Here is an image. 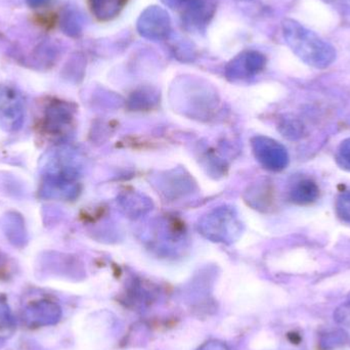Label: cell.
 <instances>
[{
    "label": "cell",
    "instance_id": "cell-18",
    "mask_svg": "<svg viewBox=\"0 0 350 350\" xmlns=\"http://www.w3.org/2000/svg\"><path fill=\"white\" fill-rule=\"evenodd\" d=\"M323 1L326 2V3H337V2L343 1V0H323Z\"/></svg>",
    "mask_w": 350,
    "mask_h": 350
},
{
    "label": "cell",
    "instance_id": "cell-6",
    "mask_svg": "<svg viewBox=\"0 0 350 350\" xmlns=\"http://www.w3.org/2000/svg\"><path fill=\"white\" fill-rule=\"evenodd\" d=\"M267 59L256 51H246L237 55L228 66V74L232 77H249L262 71Z\"/></svg>",
    "mask_w": 350,
    "mask_h": 350
},
{
    "label": "cell",
    "instance_id": "cell-12",
    "mask_svg": "<svg viewBox=\"0 0 350 350\" xmlns=\"http://www.w3.org/2000/svg\"><path fill=\"white\" fill-rule=\"evenodd\" d=\"M335 211L342 221L350 224V191H341L337 196Z\"/></svg>",
    "mask_w": 350,
    "mask_h": 350
},
{
    "label": "cell",
    "instance_id": "cell-15",
    "mask_svg": "<svg viewBox=\"0 0 350 350\" xmlns=\"http://www.w3.org/2000/svg\"><path fill=\"white\" fill-rule=\"evenodd\" d=\"M199 350H230V349L228 345L219 342V341H209V342L202 345L201 349H199Z\"/></svg>",
    "mask_w": 350,
    "mask_h": 350
},
{
    "label": "cell",
    "instance_id": "cell-11",
    "mask_svg": "<svg viewBox=\"0 0 350 350\" xmlns=\"http://www.w3.org/2000/svg\"><path fill=\"white\" fill-rule=\"evenodd\" d=\"M16 332V320L5 300L0 298V342L10 339Z\"/></svg>",
    "mask_w": 350,
    "mask_h": 350
},
{
    "label": "cell",
    "instance_id": "cell-17",
    "mask_svg": "<svg viewBox=\"0 0 350 350\" xmlns=\"http://www.w3.org/2000/svg\"><path fill=\"white\" fill-rule=\"evenodd\" d=\"M27 4L32 8H39L49 3L51 0H26Z\"/></svg>",
    "mask_w": 350,
    "mask_h": 350
},
{
    "label": "cell",
    "instance_id": "cell-8",
    "mask_svg": "<svg viewBox=\"0 0 350 350\" xmlns=\"http://www.w3.org/2000/svg\"><path fill=\"white\" fill-rule=\"evenodd\" d=\"M129 0H88L90 10L94 16L102 22L116 18Z\"/></svg>",
    "mask_w": 350,
    "mask_h": 350
},
{
    "label": "cell",
    "instance_id": "cell-3",
    "mask_svg": "<svg viewBox=\"0 0 350 350\" xmlns=\"http://www.w3.org/2000/svg\"><path fill=\"white\" fill-rule=\"evenodd\" d=\"M137 27L144 38L152 41L165 40L172 34V18L164 8L152 5L142 12Z\"/></svg>",
    "mask_w": 350,
    "mask_h": 350
},
{
    "label": "cell",
    "instance_id": "cell-9",
    "mask_svg": "<svg viewBox=\"0 0 350 350\" xmlns=\"http://www.w3.org/2000/svg\"><path fill=\"white\" fill-rule=\"evenodd\" d=\"M290 196L292 201L298 205H310L318 200L320 187L312 179H301L294 185Z\"/></svg>",
    "mask_w": 350,
    "mask_h": 350
},
{
    "label": "cell",
    "instance_id": "cell-7",
    "mask_svg": "<svg viewBox=\"0 0 350 350\" xmlns=\"http://www.w3.org/2000/svg\"><path fill=\"white\" fill-rule=\"evenodd\" d=\"M260 143V157L267 168L273 170H284L289 162L285 148L271 139H265Z\"/></svg>",
    "mask_w": 350,
    "mask_h": 350
},
{
    "label": "cell",
    "instance_id": "cell-4",
    "mask_svg": "<svg viewBox=\"0 0 350 350\" xmlns=\"http://www.w3.org/2000/svg\"><path fill=\"white\" fill-rule=\"evenodd\" d=\"M61 318V306L49 299L31 302L23 310V320L29 327L53 326L59 323Z\"/></svg>",
    "mask_w": 350,
    "mask_h": 350
},
{
    "label": "cell",
    "instance_id": "cell-19",
    "mask_svg": "<svg viewBox=\"0 0 350 350\" xmlns=\"http://www.w3.org/2000/svg\"><path fill=\"white\" fill-rule=\"evenodd\" d=\"M236 1H249V0H236Z\"/></svg>",
    "mask_w": 350,
    "mask_h": 350
},
{
    "label": "cell",
    "instance_id": "cell-1",
    "mask_svg": "<svg viewBox=\"0 0 350 350\" xmlns=\"http://www.w3.org/2000/svg\"><path fill=\"white\" fill-rule=\"evenodd\" d=\"M282 30L288 46L310 67L326 69L336 59L335 47L297 21L286 18L282 23Z\"/></svg>",
    "mask_w": 350,
    "mask_h": 350
},
{
    "label": "cell",
    "instance_id": "cell-13",
    "mask_svg": "<svg viewBox=\"0 0 350 350\" xmlns=\"http://www.w3.org/2000/svg\"><path fill=\"white\" fill-rule=\"evenodd\" d=\"M335 159L341 170L350 172V139H345L339 145Z\"/></svg>",
    "mask_w": 350,
    "mask_h": 350
},
{
    "label": "cell",
    "instance_id": "cell-10",
    "mask_svg": "<svg viewBox=\"0 0 350 350\" xmlns=\"http://www.w3.org/2000/svg\"><path fill=\"white\" fill-rule=\"evenodd\" d=\"M61 29L66 35L70 37H79L82 34L83 23L81 14L77 10H66L61 18Z\"/></svg>",
    "mask_w": 350,
    "mask_h": 350
},
{
    "label": "cell",
    "instance_id": "cell-5",
    "mask_svg": "<svg viewBox=\"0 0 350 350\" xmlns=\"http://www.w3.org/2000/svg\"><path fill=\"white\" fill-rule=\"evenodd\" d=\"M180 10L185 26L189 30L201 31L213 18L215 4L213 0H185Z\"/></svg>",
    "mask_w": 350,
    "mask_h": 350
},
{
    "label": "cell",
    "instance_id": "cell-16",
    "mask_svg": "<svg viewBox=\"0 0 350 350\" xmlns=\"http://www.w3.org/2000/svg\"><path fill=\"white\" fill-rule=\"evenodd\" d=\"M166 6L170 8H180L185 0H161Z\"/></svg>",
    "mask_w": 350,
    "mask_h": 350
},
{
    "label": "cell",
    "instance_id": "cell-14",
    "mask_svg": "<svg viewBox=\"0 0 350 350\" xmlns=\"http://www.w3.org/2000/svg\"><path fill=\"white\" fill-rule=\"evenodd\" d=\"M336 321L340 324L347 325L350 326V304H345V306H341L338 308L335 314Z\"/></svg>",
    "mask_w": 350,
    "mask_h": 350
},
{
    "label": "cell",
    "instance_id": "cell-2",
    "mask_svg": "<svg viewBox=\"0 0 350 350\" xmlns=\"http://www.w3.org/2000/svg\"><path fill=\"white\" fill-rule=\"evenodd\" d=\"M25 120V102L22 94L14 86L0 83V129L16 133Z\"/></svg>",
    "mask_w": 350,
    "mask_h": 350
}]
</instances>
